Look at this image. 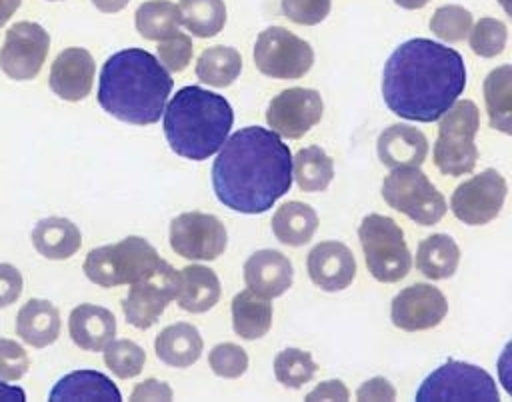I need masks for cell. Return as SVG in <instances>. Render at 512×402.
<instances>
[{
  "label": "cell",
  "mask_w": 512,
  "mask_h": 402,
  "mask_svg": "<svg viewBox=\"0 0 512 402\" xmlns=\"http://www.w3.org/2000/svg\"><path fill=\"white\" fill-rule=\"evenodd\" d=\"M272 326V304L252 290H242L232 298V328L244 340L262 338Z\"/></svg>",
  "instance_id": "obj_28"
},
{
  "label": "cell",
  "mask_w": 512,
  "mask_h": 402,
  "mask_svg": "<svg viewBox=\"0 0 512 402\" xmlns=\"http://www.w3.org/2000/svg\"><path fill=\"white\" fill-rule=\"evenodd\" d=\"M22 284L20 270L8 262H0V308H6L20 298Z\"/></svg>",
  "instance_id": "obj_43"
},
{
  "label": "cell",
  "mask_w": 512,
  "mask_h": 402,
  "mask_svg": "<svg viewBox=\"0 0 512 402\" xmlns=\"http://www.w3.org/2000/svg\"><path fill=\"white\" fill-rule=\"evenodd\" d=\"M174 392L172 388L156 378H146L144 382L136 384V388L130 394V400L138 402V400H172Z\"/></svg>",
  "instance_id": "obj_45"
},
{
  "label": "cell",
  "mask_w": 512,
  "mask_h": 402,
  "mask_svg": "<svg viewBox=\"0 0 512 402\" xmlns=\"http://www.w3.org/2000/svg\"><path fill=\"white\" fill-rule=\"evenodd\" d=\"M350 392L342 380H324L312 392L306 394V400H348Z\"/></svg>",
  "instance_id": "obj_46"
},
{
  "label": "cell",
  "mask_w": 512,
  "mask_h": 402,
  "mask_svg": "<svg viewBox=\"0 0 512 402\" xmlns=\"http://www.w3.org/2000/svg\"><path fill=\"white\" fill-rule=\"evenodd\" d=\"M50 50V34L38 22H16L0 48V68L12 80H32L42 70Z\"/></svg>",
  "instance_id": "obj_14"
},
{
  "label": "cell",
  "mask_w": 512,
  "mask_h": 402,
  "mask_svg": "<svg viewBox=\"0 0 512 402\" xmlns=\"http://www.w3.org/2000/svg\"><path fill=\"white\" fill-rule=\"evenodd\" d=\"M48 2H60V0H48Z\"/></svg>",
  "instance_id": "obj_51"
},
{
  "label": "cell",
  "mask_w": 512,
  "mask_h": 402,
  "mask_svg": "<svg viewBox=\"0 0 512 402\" xmlns=\"http://www.w3.org/2000/svg\"><path fill=\"white\" fill-rule=\"evenodd\" d=\"M178 286V272L166 260H160V264L150 274L132 284L126 298L122 300L126 322L138 330H148L154 326L166 306L176 300Z\"/></svg>",
  "instance_id": "obj_11"
},
{
  "label": "cell",
  "mask_w": 512,
  "mask_h": 402,
  "mask_svg": "<svg viewBox=\"0 0 512 402\" xmlns=\"http://www.w3.org/2000/svg\"><path fill=\"white\" fill-rule=\"evenodd\" d=\"M466 66L454 48L428 38L402 42L386 60L382 98L400 118L438 120L464 92Z\"/></svg>",
  "instance_id": "obj_2"
},
{
  "label": "cell",
  "mask_w": 512,
  "mask_h": 402,
  "mask_svg": "<svg viewBox=\"0 0 512 402\" xmlns=\"http://www.w3.org/2000/svg\"><path fill=\"white\" fill-rule=\"evenodd\" d=\"M506 192V178L498 170L486 168L456 186L450 198V210L460 222L482 226L500 214Z\"/></svg>",
  "instance_id": "obj_12"
},
{
  "label": "cell",
  "mask_w": 512,
  "mask_h": 402,
  "mask_svg": "<svg viewBox=\"0 0 512 402\" xmlns=\"http://www.w3.org/2000/svg\"><path fill=\"white\" fill-rule=\"evenodd\" d=\"M180 286H178V306L192 314L208 312L220 300L222 288L216 272L202 264L184 266L180 272Z\"/></svg>",
  "instance_id": "obj_24"
},
{
  "label": "cell",
  "mask_w": 512,
  "mask_h": 402,
  "mask_svg": "<svg viewBox=\"0 0 512 402\" xmlns=\"http://www.w3.org/2000/svg\"><path fill=\"white\" fill-rule=\"evenodd\" d=\"M96 64L86 48H64L50 66L48 84L56 96L68 102L84 100L94 82Z\"/></svg>",
  "instance_id": "obj_18"
},
{
  "label": "cell",
  "mask_w": 512,
  "mask_h": 402,
  "mask_svg": "<svg viewBox=\"0 0 512 402\" xmlns=\"http://www.w3.org/2000/svg\"><path fill=\"white\" fill-rule=\"evenodd\" d=\"M22 0H0V26H4L12 14L20 8Z\"/></svg>",
  "instance_id": "obj_49"
},
{
  "label": "cell",
  "mask_w": 512,
  "mask_h": 402,
  "mask_svg": "<svg viewBox=\"0 0 512 402\" xmlns=\"http://www.w3.org/2000/svg\"><path fill=\"white\" fill-rule=\"evenodd\" d=\"M16 334L32 348H46L60 336V312L44 298H30L16 314Z\"/></svg>",
  "instance_id": "obj_23"
},
{
  "label": "cell",
  "mask_w": 512,
  "mask_h": 402,
  "mask_svg": "<svg viewBox=\"0 0 512 402\" xmlns=\"http://www.w3.org/2000/svg\"><path fill=\"white\" fill-rule=\"evenodd\" d=\"M134 24L142 38L160 42L178 32L180 10L168 0H146L136 8Z\"/></svg>",
  "instance_id": "obj_33"
},
{
  "label": "cell",
  "mask_w": 512,
  "mask_h": 402,
  "mask_svg": "<svg viewBox=\"0 0 512 402\" xmlns=\"http://www.w3.org/2000/svg\"><path fill=\"white\" fill-rule=\"evenodd\" d=\"M192 38L188 34L176 32L174 36L160 40L156 54H158V62L168 70V72H182L186 70V66L192 60Z\"/></svg>",
  "instance_id": "obj_40"
},
{
  "label": "cell",
  "mask_w": 512,
  "mask_h": 402,
  "mask_svg": "<svg viewBox=\"0 0 512 402\" xmlns=\"http://www.w3.org/2000/svg\"><path fill=\"white\" fill-rule=\"evenodd\" d=\"M292 178L302 192H322L334 178V162L320 146H308L292 158Z\"/></svg>",
  "instance_id": "obj_32"
},
{
  "label": "cell",
  "mask_w": 512,
  "mask_h": 402,
  "mask_svg": "<svg viewBox=\"0 0 512 402\" xmlns=\"http://www.w3.org/2000/svg\"><path fill=\"white\" fill-rule=\"evenodd\" d=\"M0 400L2 402H24L26 400V392L20 386L4 384L2 378H0Z\"/></svg>",
  "instance_id": "obj_47"
},
{
  "label": "cell",
  "mask_w": 512,
  "mask_h": 402,
  "mask_svg": "<svg viewBox=\"0 0 512 402\" xmlns=\"http://www.w3.org/2000/svg\"><path fill=\"white\" fill-rule=\"evenodd\" d=\"M208 366L220 378H240L248 368V354L234 342H220L208 352Z\"/></svg>",
  "instance_id": "obj_39"
},
{
  "label": "cell",
  "mask_w": 512,
  "mask_h": 402,
  "mask_svg": "<svg viewBox=\"0 0 512 402\" xmlns=\"http://www.w3.org/2000/svg\"><path fill=\"white\" fill-rule=\"evenodd\" d=\"M460 264V248L448 234L426 236L416 250V268L428 280H446L454 276Z\"/></svg>",
  "instance_id": "obj_29"
},
{
  "label": "cell",
  "mask_w": 512,
  "mask_h": 402,
  "mask_svg": "<svg viewBox=\"0 0 512 402\" xmlns=\"http://www.w3.org/2000/svg\"><path fill=\"white\" fill-rule=\"evenodd\" d=\"M30 368V358L24 346L16 340L0 338V378L6 382L20 380Z\"/></svg>",
  "instance_id": "obj_42"
},
{
  "label": "cell",
  "mask_w": 512,
  "mask_h": 402,
  "mask_svg": "<svg viewBox=\"0 0 512 402\" xmlns=\"http://www.w3.org/2000/svg\"><path fill=\"white\" fill-rule=\"evenodd\" d=\"M72 342L88 352H100L116 336L114 314L98 304H80L68 316Z\"/></svg>",
  "instance_id": "obj_21"
},
{
  "label": "cell",
  "mask_w": 512,
  "mask_h": 402,
  "mask_svg": "<svg viewBox=\"0 0 512 402\" xmlns=\"http://www.w3.org/2000/svg\"><path fill=\"white\" fill-rule=\"evenodd\" d=\"M324 102L318 90L286 88L278 92L266 110V122L278 136L298 140L322 118Z\"/></svg>",
  "instance_id": "obj_15"
},
{
  "label": "cell",
  "mask_w": 512,
  "mask_h": 402,
  "mask_svg": "<svg viewBox=\"0 0 512 402\" xmlns=\"http://www.w3.org/2000/svg\"><path fill=\"white\" fill-rule=\"evenodd\" d=\"M172 76L142 48H126L102 64L98 104L120 122L148 126L160 120L172 92Z\"/></svg>",
  "instance_id": "obj_3"
},
{
  "label": "cell",
  "mask_w": 512,
  "mask_h": 402,
  "mask_svg": "<svg viewBox=\"0 0 512 402\" xmlns=\"http://www.w3.org/2000/svg\"><path fill=\"white\" fill-rule=\"evenodd\" d=\"M356 400H396V388L384 376H374L356 390Z\"/></svg>",
  "instance_id": "obj_44"
},
{
  "label": "cell",
  "mask_w": 512,
  "mask_h": 402,
  "mask_svg": "<svg viewBox=\"0 0 512 402\" xmlns=\"http://www.w3.org/2000/svg\"><path fill=\"white\" fill-rule=\"evenodd\" d=\"M290 186V148L262 126H246L226 138L212 164L216 198L240 214H264Z\"/></svg>",
  "instance_id": "obj_1"
},
{
  "label": "cell",
  "mask_w": 512,
  "mask_h": 402,
  "mask_svg": "<svg viewBox=\"0 0 512 402\" xmlns=\"http://www.w3.org/2000/svg\"><path fill=\"white\" fill-rule=\"evenodd\" d=\"M494 378L480 366L460 360H448L424 378L416 392L418 402L430 400H468L498 402Z\"/></svg>",
  "instance_id": "obj_9"
},
{
  "label": "cell",
  "mask_w": 512,
  "mask_h": 402,
  "mask_svg": "<svg viewBox=\"0 0 512 402\" xmlns=\"http://www.w3.org/2000/svg\"><path fill=\"white\" fill-rule=\"evenodd\" d=\"M484 102L490 126L504 134L512 132V66L494 68L484 80Z\"/></svg>",
  "instance_id": "obj_30"
},
{
  "label": "cell",
  "mask_w": 512,
  "mask_h": 402,
  "mask_svg": "<svg viewBox=\"0 0 512 402\" xmlns=\"http://www.w3.org/2000/svg\"><path fill=\"white\" fill-rule=\"evenodd\" d=\"M400 8H406V10H420L424 8L430 0H394Z\"/></svg>",
  "instance_id": "obj_50"
},
{
  "label": "cell",
  "mask_w": 512,
  "mask_h": 402,
  "mask_svg": "<svg viewBox=\"0 0 512 402\" xmlns=\"http://www.w3.org/2000/svg\"><path fill=\"white\" fill-rule=\"evenodd\" d=\"M100 12H106V14H114V12H120L128 6L130 0H90Z\"/></svg>",
  "instance_id": "obj_48"
},
{
  "label": "cell",
  "mask_w": 512,
  "mask_h": 402,
  "mask_svg": "<svg viewBox=\"0 0 512 402\" xmlns=\"http://www.w3.org/2000/svg\"><path fill=\"white\" fill-rule=\"evenodd\" d=\"M282 14L300 26L320 24L332 8V0H282Z\"/></svg>",
  "instance_id": "obj_41"
},
{
  "label": "cell",
  "mask_w": 512,
  "mask_h": 402,
  "mask_svg": "<svg viewBox=\"0 0 512 402\" xmlns=\"http://www.w3.org/2000/svg\"><path fill=\"white\" fill-rule=\"evenodd\" d=\"M376 152L384 166H422L428 156V138L410 124H390L376 140Z\"/></svg>",
  "instance_id": "obj_20"
},
{
  "label": "cell",
  "mask_w": 512,
  "mask_h": 402,
  "mask_svg": "<svg viewBox=\"0 0 512 402\" xmlns=\"http://www.w3.org/2000/svg\"><path fill=\"white\" fill-rule=\"evenodd\" d=\"M244 282L248 290L264 298H278L294 282L292 262L278 250H256L244 262Z\"/></svg>",
  "instance_id": "obj_19"
},
{
  "label": "cell",
  "mask_w": 512,
  "mask_h": 402,
  "mask_svg": "<svg viewBox=\"0 0 512 402\" xmlns=\"http://www.w3.org/2000/svg\"><path fill=\"white\" fill-rule=\"evenodd\" d=\"M32 244L48 260H66L80 250L82 234L72 220L50 216L38 220L32 228Z\"/></svg>",
  "instance_id": "obj_25"
},
{
  "label": "cell",
  "mask_w": 512,
  "mask_h": 402,
  "mask_svg": "<svg viewBox=\"0 0 512 402\" xmlns=\"http://www.w3.org/2000/svg\"><path fill=\"white\" fill-rule=\"evenodd\" d=\"M472 28V14L464 6L446 4L434 10L430 30L444 42H462Z\"/></svg>",
  "instance_id": "obj_38"
},
{
  "label": "cell",
  "mask_w": 512,
  "mask_h": 402,
  "mask_svg": "<svg viewBox=\"0 0 512 402\" xmlns=\"http://www.w3.org/2000/svg\"><path fill=\"white\" fill-rule=\"evenodd\" d=\"M204 350L200 330L188 322H176L162 328L154 340V352L160 362L174 368H188L198 362Z\"/></svg>",
  "instance_id": "obj_22"
},
{
  "label": "cell",
  "mask_w": 512,
  "mask_h": 402,
  "mask_svg": "<svg viewBox=\"0 0 512 402\" xmlns=\"http://www.w3.org/2000/svg\"><path fill=\"white\" fill-rule=\"evenodd\" d=\"M318 370L312 354L300 348H284L274 358V376L276 380L292 390L308 384Z\"/></svg>",
  "instance_id": "obj_35"
},
{
  "label": "cell",
  "mask_w": 512,
  "mask_h": 402,
  "mask_svg": "<svg viewBox=\"0 0 512 402\" xmlns=\"http://www.w3.org/2000/svg\"><path fill=\"white\" fill-rule=\"evenodd\" d=\"M144 362H146V352L128 338L110 340L104 346V364L116 378L128 380L138 376L144 368Z\"/></svg>",
  "instance_id": "obj_36"
},
{
  "label": "cell",
  "mask_w": 512,
  "mask_h": 402,
  "mask_svg": "<svg viewBox=\"0 0 512 402\" xmlns=\"http://www.w3.org/2000/svg\"><path fill=\"white\" fill-rule=\"evenodd\" d=\"M368 272L384 284L406 278L412 268V254L404 240L402 228L394 218L382 214H368L358 226Z\"/></svg>",
  "instance_id": "obj_7"
},
{
  "label": "cell",
  "mask_w": 512,
  "mask_h": 402,
  "mask_svg": "<svg viewBox=\"0 0 512 402\" xmlns=\"http://www.w3.org/2000/svg\"><path fill=\"white\" fill-rule=\"evenodd\" d=\"M242 72V56L232 46H210L196 60V76L214 88L230 86Z\"/></svg>",
  "instance_id": "obj_31"
},
{
  "label": "cell",
  "mask_w": 512,
  "mask_h": 402,
  "mask_svg": "<svg viewBox=\"0 0 512 402\" xmlns=\"http://www.w3.org/2000/svg\"><path fill=\"white\" fill-rule=\"evenodd\" d=\"M160 256L156 248L142 236H126L120 242L92 248L84 260V274L92 284L102 288L134 284L150 274Z\"/></svg>",
  "instance_id": "obj_5"
},
{
  "label": "cell",
  "mask_w": 512,
  "mask_h": 402,
  "mask_svg": "<svg viewBox=\"0 0 512 402\" xmlns=\"http://www.w3.org/2000/svg\"><path fill=\"white\" fill-rule=\"evenodd\" d=\"M180 22L196 38H212L226 24L224 0H180Z\"/></svg>",
  "instance_id": "obj_34"
},
{
  "label": "cell",
  "mask_w": 512,
  "mask_h": 402,
  "mask_svg": "<svg viewBox=\"0 0 512 402\" xmlns=\"http://www.w3.org/2000/svg\"><path fill=\"white\" fill-rule=\"evenodd\" d=\"M318 228V214L310 204L290 200L276 208L272 216V232L286 246H304Z\"/></svg>",
  "instance_id": "obj_27"
},
{
  "label": "cell",
  "mask_w": 512,
  "mask_h": 402,
  "mask_svg": "<svg viewBox=\"0 0 512 402\" xmlns=\"http://www.w3.org/2000/svg\"><path fill=\"white\" fill-rule=\"evenodd\" d=\"M234 122L230 102L200 86H184L164 106V136L182 158L200 162L226 142Z\"/></svg>",
  "instance_id": "obj_4"
},
{
  "label": "cell",
  "mask_w": 512,
  "mask_h": 402,
  "mask_svg": "<svg viewBox=\"0 0 512 402\" xmlns=\"http://www.w3.org/2000/svg\"><path fill=\"white\" fill-rule=\"evenodd\" d=\"M448 314V300L440 288L416 282L402 288L390 304V320L406 332H420L438 326Z\"/></svg>",
  "instance_id": "obj_16"
},
{
  "label": "cell",
  "mask_w": 512,
  "mask_h": 402,
  "mask_svg": "<svg viewBox=\"0 0 512 402\" xmlns=\"http://www.w3.org/2000/svg\"><path fill=\"white\" fill-rule=\"evenodd\" d=\"M48 400H100V402H120L122 394L112 384V380L96 370H76L60 378L50 390Z\"/></svg>",
  "instance_id": "obj_26"
},
{
  "label": "cell",
  "mask_w": 512,
  "mask_h": 402,
  "mask_svg": "<svg viewBox=\"0 0 512 402\" xmlns=\"http://www.w3.org/2000/svg\"><path fill=\"white\" fill-rule=\"evenodd\" d=\"M434 164L446 176H464L478 162L474 136L480 128V112L472 100H456L438 118Z\"/></svg>",
  "instance_id": "obj_6"
},
{
  "label": "cell",
  "mask_w": 512,
  "mask_h": 402,
  "mask_svg": "<svg viewBox=\"0 0 512 402\" xmlns=\"http://www.w3.org/2000/svg\"><path fill=\"white\" fill-rule=\"evenodd\" d=\"M226 246V226L214 214L182 212L170 222V248L186 260H216Z\"/></svg>",
  "instance_id": "obj_13"
},
{
  "label": "cell",
  "mask_w": 512,
  "mask_h": 402,
  "mask_svg": "<svg viewBox=\"0 0 512 402\" xmlns=\"http://www.w3.org/2000/svg\"><path fill=\"white\" fill-rule=\"evenodd\" d=\"M254 64L270 78L294 80L310 72L314 64L312 46L282 26L262 30L254 44Z\"/></svg>",
  "instance_id": "obj_10"
},
{
  "label": "cell",
  "mask_w": 512,
  "mask_h": 402,
  "mask_svg": "<svg viewBox=\"0 0 512 402\" xmlns=\"http://www.w3.org/2000/svg\"><path fill=\"white\" fill-rule=\"evenodd\" d=\"M382 198L390 208L420 226L440 222L448 210L446 198L428 180L420 166L392 168L382 182Z\"/></svg>",
  "instance_id": "obj_8"
},
{
  "label": "cell",
  "mask_w": 512,
  "mask_h": 402,
  "mask_svg": "<svg viewBox=\"0 0 512 402\" xmlns=\"http://www.w3.org/2000/svg\"><path fill=\"white\" fill-rule=\"evenodd\" d=\"M508 40V28L502 20L484 16L480 18L468 32L470 48L476 56L482 58H494L502 54Z\"/></svg>",
  "instance_id": "obj_37"
},
{
  "label": "cell",
  "mask_w": 512,
  "mask_h": 402,
  "mask_svg": "<svg viewBox=\"0 0 512 402\" xmlns=\"http://www.w3.org/2000/svg\"><path fill=\"white\" fill-rule=\"evenodd\" d=\"M308 276L324 292H340L356 278V260L352 250L338 240L318 242L306 260Z\"/></svg>",
  "instance_id": "obj_17"
}]
</instances>
